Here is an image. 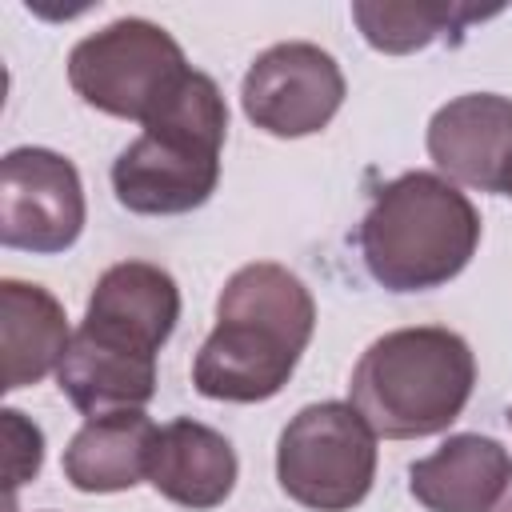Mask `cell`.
<instances>
[{"label": "cell", "instance_id": "1", "mask_svg": "<svg viewBox=\"0 0 512 512\" xmlns=\"http://www.w3.org/2000/svg\"><path fill=\"white\" fill-rule=\"evenodd\" d=\"M316 328L312 292L272 260L244 264L216 300V328L196 352L192 384L208 400L256 404L276 396Z\"/></svg>", "mask_w": 512, "mask_h": 512}, {"label": "cell", "instance_id": "2", "mask_svg": "<svg viewBox=\"0 0 512 512\" xmlns=\"http://www.w3.org/2000/svg\"><path fill=\"white\" fill-rule=\"evenodd\" d=\"M228 108L212 76L188 72L116 156L112 188L128 212L176 216L200 208L220 180Z\"/></svg>", "mask_w": 512, "mask_h": 512}, {"label": "cell", "instance_id": "3", "mask_svg": "<svg viewBox=\"0 0 512 512\" xmlns=\"http://www.w3.org/2000/svg\"><path fill=\"white\" fill-rule=\"evenodd\" d=\"M356 240L376 284L424 292L464 272L480 244V216L444 176L404 172L376 192Z\"/></svg>", "mask_w": 512, "mask_h": 512}, {"label": "cell", "instance_id": "4", "mask_svg": "<svg viewBox=\"0 0 512 512\" xmlns=\"http://www.w3.org/2000/svg\"><path fill=\"white\" fill-rule=\"evenodd\" d=\"M476 360L464 336L424 324L368 344L352 372V408L376 436L412 440L444 432L468 404Z\"/></svg>", "mask_w": 512, "mask_h": 512}, {"label": "cell", "instance_id": "5", "mask_svg": "<svg viewBox=\"0 0 512 512\" xmlns=\"http://www.w3.org/2000/svg\"><path fill=\"white\" fill-rule=\"evenodd\" d=\"M280 488L312 512L356 508L376 476V432L340 400L300 408L276 448Z\"/></svg>", "mask_w": 512, "mask_h": 512}, {"label": "cell", "instance_id": "6", "mask_svg": "<svg viewBox=\"0 0 512 512\" xmlns=\"http://www.w3.org/2000/svg\"><path fill=\"white\" fill-rule=\"evenodd\" d=\"M180 44L152 20L124 16L84 36L68 56V84L76 96L108 116L148 120L172 88L188 76Z\"/></svg>", "mask_w": 512, "mask_h": 512}, {"label": "cell", "instance_id": "7", "mask_svg": "<svg viewBox=\"0 0 512 512\" xmlns=\"http://www.w3.org/2000/svg\"><path fill=\"white\" fill-rule=\"evenodd\" d=\"M240 100H244V116L256 128L284 140L312 136L340 112L344 72L324 48L308 40L272 44L252 60Z\"/></svg>", "mask_w": 512, "mask_h": 512}, {"label": "cell", "instance_id": "8", "mask_svg": "<svg viewBox=\"0 0 512 512\" xmlns=\"http://www.w3.org/2000/svg\"><path fill=\"white\" fill-rule=\"evenodd\" d=\"M84 228V188L52 148H12L0 164V240L24 252H64Z\"/></svg>", "mask_w": 512, "mask_h": 512}, {"label": "cell", "instance_id": "9", "mask_svg": "<svg viewBox=\"0 0 512 512\" xmlns=\"http://www.w3.org/2000/svg\"><path fill=\"white\" fill-rule=\"evenodd\" d=\"M428 156L468 188L512 196V100L496 92L448 100L428 124Z\"/></svg>", "mask_w": 512, "mask_h": 512}, {"label": "cell", "instance_id": "10", "mask_svg": "<svg viewBox=\"0 0 512 512\" xmlns=\"http://www.w3.org/2000/svg\"><path fill=\"white\" fill-rule=\"evenodd\" d=\"M176 320H180L176 280L160 264L124 260V264H112L96 280L80 328H88L104 340H116L124 348L156 356L164 348V340L172 336Z\"/></svg>", "mask_w": 512, "mask_h": 512}, {"label": "cell", "instance_id": "11", "mask_svg": "<svg viewBox=\"0 0 512 512\" xmlns=\"http://www.w3.org/2000/svg\"><path fill=\"white\" fill-rule=\"evenodd\" d=\"M56 384L88 420L144 408L156 392V356L104 340L88 328H76L56 368Z\"/></svg>", "mask_w": 512, "mask_h": 512}, {"label": "cell", "instance_id": "12", "mask_svg": "<svg viewBox=\"0 0 512 512\" xmlns=\"http://www.w3.org/2000/svg\"><path fill=\"white\" fill-rule=\"evenodd\" d=\"M148 484L172 504L216 508L236 484V452L216 428L200 420H168L152 440Z\"/></svg>", "mask_w": 512, "mask_h": 512}, {"label": "cell", "instance_id": "13", "mask_svg": "<svg viewBox=\"0 0 512 512\" xmlns=\"http://www.w3.org/2000/svg\"><path fill=\"white\" fill-rule=\"evenodd\" d=\"M508 472L512 460L492 436L460 432L408 468V488L428 512H488Z\"/></svg>", "mask_w": 512, "mask_h": 512}, {"label": "cell", "instance_id": "14", "mask_svg": "<svg viewBox=\"0 0 512 512\" xmlns=\"http://www.w3.org/2000/svg\"><path fill=\"white\" fill-rule=\"evenodd\" d=\"M152 440L156 424L140 408L92 416L64 448V476L80 492H124L148 480Z\"/></svg>", "mask_w": 512, "mask_h": 512}, {"label": "cell", "instance_id": "15", "mask_svg": "<svg viewBox=\"0 0 512 512\" xmlns=\"http://www.w3.org/2000/svg\"><path fill=\"white\" fill-rule=\"evenodd\" d=\"M0 344H4V388L8 392L44 380L52 368H60L72 344L60 300L40 284L4 280L0 284Z\"/></svg>", "mask_w": 512, "mask_h": 512}, {"label": "cell", "instance_id": "16", "mask_svg": "<svg viewBox=\"0 0 512 512\" xmlns=\"http://www.w3.org/2000/svg\"><path fill=\"white\" fill-rule=\"evenodd\" d=\"M496 16V8H472V4H352V20L360 24L364 40L380 52L404 56L416 48H428L444 32H464V24Z\"/></svg>", "mask_w": 512, "mask_h": 512}, {"label": "cell", "instance_id": "17", "mask_svg": "<svg viewBox=\"0 0 512 512\" xmlns=\"http://www.w3.org/2000/svg\"><path fill=\"white\" fill-rule=\"evenodd\" d=\"M44 460V436L36 424L24 420V412L8 408L4 412V476H8V492H16L24 480H32L40 472Z\"/></svg>", "mask_w": 512, "mask_h": 512}, {"label": "cell", "instance_id": "18", "mask_svg": "<svg viewBox=\"0 0 512 512\" xmlns=\"http://www.w3.org/2000/svg\"><path fill=\"white\" fill-rule=\"evenodd\" d=\"M488 512H512V472H508V480H504V488H500V496Z\"/></svg>", "mask_w": 512, "mask_h": 512}, {"label": "cell", "instance_id": "19", "mask_svg": "<svg viewBox=\"0 0 512 512\" xmlns=\"http://www.w3.org/2000/svg\"><path fill=\"white\" fill-rule=\"evenodd\" d=\"M508 424H512V408H508Z\"/></svg>", "mask_w": 512, "mask_h": 512}]
</instances>
